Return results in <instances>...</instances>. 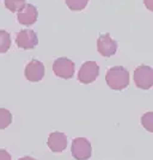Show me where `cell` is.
<instances>
[{"label": "cell", "mask_w": 153, "mask_h": 160, "mask_svg": "<svg viewBox=\"0 0 153 160\" xmlns=\"http://www.w3.org/2000/svg\"><path fill=\"white\" fill-rule=\"evenodd\" d=\"M105 81H107V85L111 90L121 91L129 85V73L122 66L111 67L108 69Z\"/></svg>", "instance_id": "cell-1"}, {"label": "cell", "mask_w": 153, "mask_h": 160, "mask_svg": "<svg viewBox=\"0 0 153 160\" xmlns=\"http://www.w3.org/2000/svg\"><path fill=\"white\" fill-rule=\"evenodd\" d=\"M133 79L136 87L141 90H150L153 86V69L145 65L136 67L134 71Z\"/></svg>", "instance_id": "cell-2"}, {"label": "cell", "mask_w": 153, "mask_h": 160, "mask_svg": "<svg viewBox=\"0 0 153 160\" xmlns=\"http://www.w3.org/2000/svg\"><path fill=\"white\" fill-rule=\"evenodd\" d=\"M71 152L75 160H89L92 153V147L85 138H77L72 141Z\"/></svg>", "instance_id": "cell-3"}, {"label": "cell", "mask_w": 153, "mask_h": 160, "mask_svg": "<svg viewBox=\"0 0 153 160\" xmlns=\"http://www.w3.org/2000/svg\"><path fill=\"white\" fill-rule=\"evenodd\" d=\"M99 75V66L94 61H86L80 67L78 80L81 84H91Z\"/></svg>", "instance_id": "cell-4"}, {"label": "cell", "mask_w": 153, "mask_h": 160, "mask_svg": "<svg viewBox=\"0 0 153 160\" xmlns=\"http://www.w3.org/2000/svg\"><path fill=\"white\" fill-rule=\"evenodd\" d=\"M54 74L62 79H71L74 75V62L67 58H59L53 63Z\"/></svg>", "instance_id": "cell-5"}, {"label": "cell", "mask_w": 153, "mask_h": 160, "mask_svg": "<svg viewBox=\"0 0 153 160\" xmlns=\"http://www.w3.org/2000/svg\"><path fill=\"white\" fill-rule=\"evenodd\" d=\"M97 50L104 58H110L115 55L117 50V42L111 38L109 33H103L97 41Z\"/></svg>", "instance_id": "cell-6"}, {"label": "cell", "mask_w": 153, "mask_h": 160, "mask_svg": "<svg viewBox=\"0 0 153 160\" xmlns=\"http://www.w3.org/2000/svg\"><path fill=\"white\" fill-rule=\"evenodd\" d=\"M16 43H17V47L22 49H33L38 43L37 35L31 29H23L17 33Z\"/></svg>", "instance_id": "cell-7"}, {"label": "cell", "mask_w": 153, "mask_h": 160, "mask_svg": "<svg viewBox=\"0 0 153 160\" xmlns=\"http://www.w3.org/2000/svg\"><path fill=\"white\" fill-rule=\"evenodd\" d=\"M44 65L41 62V61L33 59L31 60L27 66H25V78L31 82H37L40 80L43 79L44 77Z\"/></svg>", "instance_id": "cell-8"}, {"label": "cell", "mask_w": 153, "mask_h": 160, "mask_svg": "<svg viewBox=\"0 0 153 160\" xmlns=\"http://www.w3.org/2000/svg\"><path fill=\"white\" fill-rule=\"evenodd\" d=\"M47 145L49 149L54 153H61L66 149L67 147V136L60 132H54L49 135Z\"/></svg>", "instance_id": "cell-9"}, {"label": "cell", "mask_w": 153, "mask_h": 160, "mask_svg": "<svg viewBox=\"0 0 153 160\" xmlns=\"http://www.w3.org/2000/svg\"><path fill=\"white\" fill-rule=\"evenodd\" d=\"M17 19L23 25H33L37 20V8L31 4H25L24 7L18 11Z\"/></svg>", "instance_id": "cell-10"}, {"label": "cell", "mask_w": 153, "mask_h": 160, "mask_svg": "<svg viewBox=\"0 0 153 160\" xmlns=\"http://www.w3.org/2000/svg\"><path fill=\"white\" fill-rule=\"evenodd\" d=\"M11 47V36L5 30H0V54L6 53Z\"/></svg>", "instance_id": "cell-11"}, {"label": "cell", "mask_w": 153, "mask_h": 160, "mask_svg": "<svg viewBox=\"0 0 153 160\" xmlns=\"http://www.w3.org/2000/svg\"><path fill=\"white\" fill-rule=\"evenodd\" d=\"M12 123V113L7 109L0 108V130L5 129Z\"/></svg>", "instance_id": "cell-12"}, {"label": "cell", "mask_w": 153, "mask_h": 160, "mask_svg": "<svg viewBox=\"0 0 153 160\" xmlns=\"http://www.w3.org/2000/svg\"><path fill=\"white\" fill-rule=\"evenodd\" d=\"M25 5V0H5V7L11 12H18Z\"/></svg>", "instance_id": "cell-13"}, {"label": "cell", "mask_w": 153, "mask_h": 160, "mask_svg": "<svg viewBox=\"0 0 153 160\" xmlns=\"http://www.w3.org/2000/svg\"><path fill=\"white\" fill-rule=\"evenodd\" d=\"M66 5L72 11H81L86 7L89 0H65Z\"/></svg>", "instance_id": "cell-14"}, {"label": "cell", "mask_w": 153, "mask_h": 160, "mask_svg": "<svg viewBox=\"0 0 153 160\" xmlns=\"http://www.w3.org/2000/svg\"><path fill=\"white\" fill-rule=\"evenodd\" d=\"M141 124L144 126V128H146L148 132H153V113L152 112H146L145 115H142L141 117Z\"/></svg>", "instance_id": "cell-15"}, {"label": "cell", "mask_w": 153, "mask_h": 160, "mask_svg": "<svg viewBox=\"0 0 153 160\" xmlns=\"http://www.w3.org/2000/svg\"><path fill=\"white\" fill-rule=\"evenodd\" d=\"M0 160H12L11 154L6 149H0Z\"/></svg>", "instance_id": "cell-16"}, {"label": "cell", "mask_w": 153, "mask_h": 160, "mask_svg": "<svg viewBox=\"0 0 153 160\" xmlns=\"http://www.w3.org/2000/svg\"><path fill=\"white\" fill-rule=\"evenodd\" d=\"M144 1H145V4H146L147 8H148V10H152V5H151V4L153 2V0H144Z\"/></svg>", "instance_id": "cell-17"}, {"label": "cell", "mask_w": 153, "mask_h": 160, "mask_svg": "<svg viewBox=\"0 0 153 160\" xmlns=\"http://www.w3.org/2000/svg\"><path fill=\"white\" fill-rule=\"evenodd\" d=\"M18 160H36L35 158H33V157H23V158H20V159H18Z\"/></svg>", "instance_id": "cell-18"}]
</instances>
